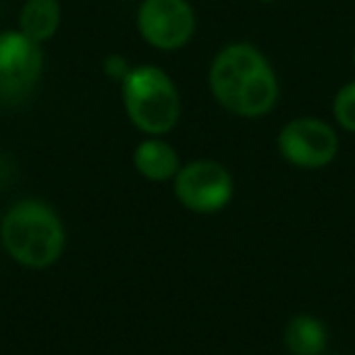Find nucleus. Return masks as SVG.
Wrapping results in <instances>:
<instances>
[{"label":"nucleus","mask_w":355,"mask_h":355,"mask_svg":"<svg viewBox=\"0 0 355 355\" xmlns=\"http://www.w3.org/2000/svg\"><path fill=\"white\" fill-rule=\"evenodd\" d=\"M10 258L29 268L54 264L64 250V229L56 212L37 200H23L8 208L0 227Z\"/></svg>","instance_id":"nucleus-1"},{"label":"nucleus","mask_w":355,"mask_h":355,"mask_svg":"<svg viewBox=\"0 0 355 355\" xmlns=\"http://www.w3.org/2000/svg\"><path fill=\"white\" fill-rule=\"evenodd\" d=\"M123 104L129 121L144 133H168L181 116V98L175 81L154 64L133 67L123 79Z\"/></svg>","instance_id":"nucleus-2"},{"label":"nucleus","mask_w":355,"mask_h":355,"mask_svg":"<svg viewBox=\"0 0 355 355\" xmlns=\"http://www.w3.org/2000/svg\"><path fill=\"white\" fill-rule=\"evenodd\" d=\"M44 71L42 44L21 31H0V104L17 106L35 89Z\"/></svg>","instance_id":"nucleus-3"},{"label":"nucleus","mask_w":355,"mask_h":355,"mask_svg":"<svg viewBox=\"0 0 355 355\" xmlns=\"http://www.w3.org/2000/svg\"><path fill=\"white\" fill-rule=\"evenodd\" d=\"M233 177L216 160H193L179 168L175 196L191 212L212 214L233 200Z\"/></svg>","instance_id":"nucleus-4"},{"label":"nucleus","mask_w":355,"mask_h":355,"mask_svg":"<svg viewBox=\"0 0 355 355\" xmlns=\"http://www.w3.org/2000/svg\"><path fill=\"white\" fill-rule=\"evenodd\" d=\"M281 156L297 168H324L339 154L337 131L314 116H300L289 121L279 133Z\"/></svg>","instance_id":"nucleus-5"},{"label":"nucleus","mask_w":355,"mask_h":355,"mask_svg":"<svg viewBox=\"0 0 355 355\" xmlns=\"http://www.w3.org/2000/svg\"><path fill=\"white\" fill-rule=\"evenodd\" d=\"M137 29L150 46L179 50L196 31V12L187 0H144L137 8Z\"/></svg>","instance_id":"nucleus-6"},{"label":"nucleus","mask_w":355,"mask_h":355,"mask_svg":"<svg viewBox=\"0 0 355 355\" xmlns=\"http://www.w3.org/2000/svg\"><path fill=\"white\" fill-rule=\"evenodd\" d=\"M266 64H270L268 58L252 44L237 42V44L225 46L214 56L212 67H210L208 81H210L212 96L216 98L220 106L233 112L243 87Z\"/></svg>","instance_id":"nucleus-7"},{"label":"nucleus","mask_w":355,"mask_h":355,"mask_svg":"<svg viewBox=\"0 0 355 355\" xmlns=\"http://www.w3.org/2000/svg\"><path fill=\"white\" fill-rule=\"evenodd\" d=\"M133 164L141 177H146L148 181H156V183L175 179L181 168L177 150L158 137H150L135 148Z\"/></svg>","instance_id":"nucleus-8"},{"label":"nucleus","mask_w":355,"mask_h":355,"mask_svg":"<svg viewBox=\"0 0 355 355\" xmlns=\"http://www.w3.org/2000/svg\"><path fill=\"white\" fill-rule=\"evenodd\" d=\"M60 19L62 10L58 0H25L19 12V31L42 44L54 37L60 27Z\"/></svg>","instance_id":"nucleus-9"},{"label":"nucleus","mask_w":355,"mask_h":355,"mask_svg":"<svg viewBox=\"0 0 355 355\" xmlns=\"http://www.w3.org/2000/svg\"><path fill=\"white\" fill-rule=\"evenodd\" d=\"M283 339L293 355H320L327 349L329 333L322 320L300 314L287 322Z\"/></svg>","instance_id":"nucleus-10"},{"label":"nucleus","mask_w":355,"mask_h":355,"mask_svg":"<svg viewBox=\"0 0 355 355\" xmlns=\"http://www.w3.org/2000/svg\"><path fill=\"white\" fill-rule=\"evenodd\" d=\"M335 121L349 133H355V81L345 83L333 100Z\"/></svg>","instance_id":"nucleus-11"},{"label":"nucleus","mask_w":355,"mask_h":355,"mask_svg":"<svg viewBox=\"0 0 355 355\" xmlns=\"http://www.w3.org/2000/svg\"><path fill=\"white\" fill-rule=\"evenodd\" d=\"M131 69H129V64H127V60L123 58V56H119V54H112V56H108L106 60H104V73L108 75V77H112V79H125L127 77V73H129Z\"/></svg>","instance_id":"nucleus-12"},{"label":"nucleus","mask_w":355,"mask_h":355,"mask_svg":"<svg viewBox=\"0 0 355 355\" xmlns=\"http://www.w3.org/2000/svg\"><path fill=\"white\" fill-rule=\"evenodd\" d=\"M260 2H275V0H260Z\"/></svg>","instance_id":"nucleus-13"},{"label":"nucleus","mask_w":355,"mask_h":355,"mask_svg":"<svg viewBox=\"0 0 355 355\" xmlns=\"http://www.w3.org/2000/svg\"><path fill=\"white\" fill-rule=\"evenodd\" d=\"M354 60H355V48H354Z\"/></svg>","instance_id":"nucleus-14"}]
</instances>
